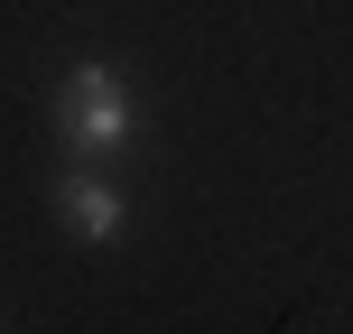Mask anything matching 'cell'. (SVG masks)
<instances>
[{
    "instance_id": "2",
    "label": "cell",
    "mask_w": 353,
    "mask_h": 334,
    "mask_svg": "<svg viewBox=\"0 0 353 334\" xmlns=\"http://www.w3.org/2000/svg\"><path fill=\"white\" fill-rule=\"evenodd\" d=\"M56 205H65V223L84 232V242H121V195H112L103 176H65Z\"/></svg>"
},
{
    "instance_id": "1",
    "label": "cell",
    "mask_w": 353,
    "mask_h": 334,
    "mask_svg": "<svg viewBox=\"0 0 353 334\" xmlns=\"http://www.w3.org/2000/svg\"><path fill=\"white\" fill-rule=\"evenodd\" d=\"M56 130H65L84 158H112V149L130 140V93L112 84L103 65H74L65 84H56Z\"/></svg>"
}]
</instances>
